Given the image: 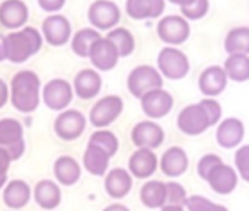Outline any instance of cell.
<instances>
[{
    "label": "cell",
    "mask_w": 249,
    "mask_h": 211,
    "mask_svg": "<svg viewBox=\"0 0 249 211\" xmlns=\"http://www.w3.org/2000/svg\"><path fill=\"white\" fill-rule=\"evenodd\" d=\"M86 127V118L83 117L82 112L76 109H67L61 112L55 123H54V130L57 136L63 140H76L77 137L82 136Z\"/></svg>",
    "instance_id": "cell-11"
},
{
    "label": "cell",
    "mask_w": 249,
    "mask_h": 211,
    "mask_svg": "<svg viewBox=\"0 0 249 211\" xmlns=\"http://www.w3.org/2000/svg\"><path fill=\"white\" fill-rule=\"evenodd\" d=\"M6 36L0 34V61L6 60V45H4Z\"/></svg>",
    "instance_id": "cell-44"
},
{
    "label": "cell",
    "mask_w": 249,
    "mask_h": 211,
    "mask_svg": "<svg viewBox=\"0 0 249 211\" xmlns=\"http://www.w3.org/2000/svg\"><path fill=\"white\" fill-rule=\"evenodd\" d=\"M142 101V109L143 112L153 120L158 118H163L165 115H168L174 106V98L168 90L160 89H155L147 92L146 95H143L140 98Z\"/></svg>",
    "instance_id": "cell-10"
},
{
    "label": "cell",
    "mask_w": 249,
    "mask_h": 211,
    "mask_svg": "<svg viewBox=\"0 0 249 211\" xmlns=\"http://www.w3.org/2000/svg\"><path fill=\"white\" fill-rule=\"evenodd\" d=\"M9 99V89H7V85L0 79V108L6 105Z\"/></svg>",
    "instance_id": "cell-43"
},
{
    "label": "cell",
    "mask_w": 249,
    "mask_h": 211,
    "mask_svg": "<svg viewBox=\"0 0 249 211\" xmlns=\"http://www.w3.org/2000/svg\"><path fill=\"white\" fill-rule=\"evenodd\" d=\"M225 48L229 54H249V28L232 29L226 36Z\"/></svg>",
    "instance_id": "cell-31"
},
{
    "label": "cell",
    "mask_w": 249,
    "mask_h": 211,
    "mask_svg": "<svg viewBox=\"0 0 249 211\" xmlns=\"http://www.w3.org/2000/svg\"><path fill=\"white\" fill-rule=\"evenodd\" d=\"M124 104L123 99L117 95H109L102 99H99L90 109L89 120L92 125L102 128L109 124H112L123 112Z\"/></svg>",
    "instance_id": "cell-6"
},
{
    "label": "cell",
    "mask_w": 249,
    "mask_h": 211,
    "mask_svg": "<svg viewBox=\"0 0 249 211\" xmlns=\"http://www.w3.org/2000/svg\"><path fill=\"white\" fill-rule=\"evenodd\" d=\"M4 45L6 60H10L12 63H23L39 51L42 38L35 28L26 26L18 32H10L6 36Z\"/></svg>",
    "instance_id": "cell-2"
},
{
    "label": "cell",
    "mask_w": 249,
    "mask_h": 211,
    "mask_svg": "<svg viewBox=\"0 0 249 211\" xmlns=\"http://www.w3.org/2000/svg\"><path fill=\"white\" fill-rule=\"evenodd\" d=\"M89 58L98 70L108 71L117 66L120 54H118V50L115 48V45L107 36L105 38L101 36L93 44V47L89 53Z\"/></svg>",
    "instance_id": "cell-15"
},
{
    "label": "cell",
    "mask_w": 249,
    "mask_h": 211,
    "mask_svg": "<svg viewBox=\"0 0 249 211\" xmlns=\"http://www.w3.org/2000/svg\"><path fill=\"white\" fill-rule=\"evenodd\" d=\"M90 144H95L98 147H101L102 150H105L111 158L118 152V139L115 137L114 133L108 131V130H99L95 131L90 139H89Z\"/></svg>",
    "instance_id": "cell-34"
},
{
    "label": "cell",
    "mask_w": 249,
    "mask_h": 211,
    "mask_svg": "<svg viewBox=\"0 0 249 211\" xmlns=\"http://www.w3.org/2000/svg\"><path fill=\"white\" fill-rule=\"evenodd\" d=\"M104 211H130L124 204H111L107 209H104Z\"/></svg>",
    "instance_id": "cell-45"
},
{
    "label": "cell",
    "mask_w": 249,
    "mask_h": 211,
    "mask_svg": "<svg viewBox=\"0 0 249 211\" xmlns=\"http://www.w3.org/2000/svg\"><path fill=\"white\" fill-rule=\"evenodd\" d=\"M210 188L219 195H229L238 187V172L223 162L216 165L206 179Z\"/></svg>",
    "instance_id": "cell-13"
},
{
    "label": "cell",
    "mask_w": 249,
    "mask_h": 211,
    "mask_svg": "<svg viewBox=\"0 0 249 211\" xmlns=\"http://www.w3.org/2000/svg\"><path fill=\"white\" fill-rule=\"evenodd\" d=\"M102 86V79L98 71L92 69H85L74 77V92L80 99L95 98Z\"/></svg>",
    "instance_id": "cell-23"
},
{
    "label": "cell",
    "mask_w": 249,
    "mask_h": 211,
    "mask_svg": "<svg viewBox=\"0 0 249 211\" xmlns=\"http://www.w3.org/2000/svg\"><path fill=\"white\" fill-rule=\"evenodd\" d=\"M42 34L45 41L51 45H64L71 34L69 20L61 15H53L42 23Z\"/></svg>",
    "instance_id": "cell-19"
},
{
    "label": "cell",
    "mask_w": 249,
    "mask_h": 211,
    "mask_svg": "<svg viewBox=\"0 0 249 211\" xmlns=\"http://www.w3.org/2000/svg\"><path fill=\"white\" fill-rule=\"evenodd\" d=\"M222 162H223L222 158L217 156V155H212V153L204 155V156L198 160V165H197V174H198V176H200L201 179L206 181L207 176H209V174L212 172V169H213L216 165L222 163Z\"/></svg>",
    "instance_id": "cell-39"
},
{
    "label": "cell",
    "mask_w": 249,
    "mask_h": 211,
    "mask_svg": "<svg viewBox=\"0 0 249 211\" xmlns=\"http://www.w3.org/2000/svg\"><path fill=\"white\" fill-rule=\"evenodd\" d=\"M169 1H172V3H175V4H179V6L182 7V6H188V4H191L194 0H169Z\"/></svg>",
    "instance_id": "cell-47"
},
{
    "label": "cell",
    "mask_w": 249,
    "mask_h": 211,
    "mask_svg": "<svg viewBox=\"0 0 249 211\" xmlns=\"http://www.w3.org/2000/svg\"><path fill=\"white\" fill-rule=\"evenodd\" d=\"M235 166L239 176L249 184V144L241 146L235 153Z\"/></svg>",
    "instance_id": "cell-37"
},
{
    "label": "cell",
    "mask_w": 249,
    "mask_h": 211,
    "mask_svg": "<svg viewBox=\"0 0 249 211\" xmlns=\"http://www.w3.org/2000/svg\"><path fill=\"white\" fill-rule=\"evenodd\" d=\"M127 13L133 19L158 18L165 9V0H127Z\"/></svg>",
    "instance_id": "cell-26"
},
{
    "label": "cell",
    "mask_w": 249,
    "mask_h": 211,
    "mask_svg": "<svg viewBox=\"0 0 249 211\" xmlns=\"http://www.w3.org/2000/svg\"><path fill=\"white\" fill-rule=\"evenodd\" d=\"M107 38L115 45L118 50L120 57H127L134 50V38L131 32L125 28H115L111 32H108Z\"/></svg>",
    "instance_id": "cell-33"
},
{
    "label": "cell",
    "mask_w": 249,
    "mask_h": 211,
    "mask_svg": "<svg viewBox=\"0 0 249 211\" xmlns=\"http://www.w3.org/2000/svg\"><path fill=\"white\" fill-rule=\"evenodd\" d=\"M158 67L165 77L171 80H178L188 74L190 61L182 51L174 47H166L159 53Z\"/></svg>",
    "instance_id": "cell-5"
},
{
    "label": "cell",
    "mask_w": 249,
    "mask_h": 211,
    "mask_svg": "<svg viewBox=\"0 0 249 211\" xmlns=\"http://www.w3.org/2000/svg\"><path fill=\"white\" fill-rule=\"evenodd\" d=\"M188 165L190 162L185 150L178 146L169 147L160 159V169L168 178H178L184 175L188 169Z\"/></svg>",
    "instance_id": "cell-21"
},
{
    "label": "cell",
    "mask_w": 249,
    "mask_h": 211,
    "mask_svg": "<svg viewBox=\"0 0 249 211\" xmlns=\"http://www.w3.org/2000/svg\"><path fill=\"white\" fill-rule=\"evenodd\" d=\"M39 79L31 70L16 73L10 83L12 105L20 112H32L39 104Z\"/></svg>",
    "instance_id": "cell-1"
},
{
    "label": "cell",
    "mask_w": 249,
    "mask_h": 211,
    "mask_svg": "<svg viewBox=\"0 0 249 211\" xmlns=\"http://www.w3.org/2000/svg\"><path fill=\"white\" fill-rule=\"evenodd\" d=\"M158 158L150 149H139L128 159V172L137 179L150 178L158 169Z\"/></svg>",
    "instance_id": "cell-16"
},
{
    "label": "cell",
    "mask_w": 249,
    "mask_h": 211,
    "mask_svg": "<svg viewBox=\"0 0 249 211\" xmlns=\"http://www.w3.org/2000/svg\"><path fill=\"white\" fill-rule=\"evenodd\" d=\"M54 175L63 185H74L80 179V166L70 156H61L54 163Z\"/></svg>",
    "instance_id": "cell-29"
},
{
    "label": "cell",
    "mask_w": 249,
    "mask_h": 211,
    "mask_svg": "<svg viewBox=\"0 0 249 211\" xmlns=\"http://www.w3.org/2000/svg\"><path fill=\"white\" fill-rule=\"evenodd\" d=\"M225 71L229 79L235 82L249 80V55L248 54H231L225 61Z\"/></svg>",
    "instance_id": "cell-30"
},
{
    "label": "cell",
    "mask_w": 249,
    "mask_h": 211,
    "mask_svg": "<svg viewBox=\"0 0 249 211\" xmlns=\"http://www.w3.org/2000/svg\"><path fill=\"white\" fill-rule=\"evenodd\" d=\"M101 38V34L95 29L85 28L79 31L73 41H71V48L79 57H89V53L93 47V44Z\"/></svg>",
    "instance_id": "cell-32"
},
{
    "label": "cell",
    "mask_w": 249,
    "mask_h": 211,
    "mask_svg": "<svg viewBox=\"0 0 249 211\" xmlns=\"http://www.w3.org/2000/svg\"><path fill=\"white\" fill-rule=\"evenodd\" d=\"M10 162H12V158L9 155V152L0 146V188L6 184V179H7V169L10 166Z\"/></svg>",
    "instance_id": "cell-41"
},
{
    "label": "cell",
    "mask_w": 249,
    "mask_h": 211,
    "mask_svg": "<svg viewBox=\"0 0 249 211\" xmlns=\"http://www.w3.org/2000/svg\"><path fill=\"white\" fill-rule=\"evenodd\" d=\"M165 140V131L153 121H142L131 130V141L139 149H158Z\"/></svg>",
    "instance_id": "cell-8"
},
{
    "label": "cell",
    "mask_w": 249,
    "mask_h": 211,
    "mask_svg": "<svg viewBox=\"0 0 249 211\" xmlns=\"http://www.w3.org/2000/svg\"><path fill=\"white\" fill-rule=\"evenodd\" d=\"M109 159L111 156L105 150L89 143L83 155V166L86 168L89 174L95 176H102L108 171Z\"/></svg>",
    "instance_id": "cell-25"
},
{
    "label": "cell",
    "mask_w": 249,
    "mask_h": 211,
    "mask_svg": "<svg viewBox=\"0 0 249 211\" xmlns=\"http://www.w3.org/2000/svg\"><path fill=\"white\" fill-rule=\"evenodd\" d=\"M127 86L134 98H142L150 90L160 89L163 86V79L160 73L152 66H139L131 70L127 79Z\"/></svg>",
    "instance_id": "cell-3"
},
{
    "label": "cell",
    "mask_w": 249,
    "mask_h": 211,
    "mask_svg": "<svg viewBox=\"0 0 249 211\" xmlns=\"http://www.w3.org/2000/svg\"><path fill=\"white\" fill-rule=\"evenodd\" d=\"M228 79L229 77H228L223 67L212 66V67H207L201 73V76L198 79V88H200L203 95L213 98V96L220 95L226 89Z\"/></svg>",
    "instance_id": "cell-18"
},
{
    "label": "cell",
    "mask_w": 249,
    "mask_h": 211,
    "mask_svg": "<svg viewBox=\"0 0 249 211\" xmlns=\"http://www.w3.org/2000/svg\"><path fill=\"white\" fill-rule=\"evenodd\" d=\"M203 106L206 108L209 117H210V121H212V125H216L220 118H222V106L217 101L212 99V98H207V99H203L201 101Z\"/></svg>",
    "instance_id": "cell-40"
},
{
    "label": "cell",
    "mask_w": 249,
    "mask_h": 211,
    "mask_svg": "<svg viewBox=\"0 0 249 211\" xmlns=\"http://www.w3.org/2000/svg\"><path fill=\"white\" fill-rule=\"evenodd\" d=\"M245 136L244 123L238 118H226L223 120L216 131V140L223 149H235L241 144Z\"/></svg>",
    "instance_id": "cell-17"
},
{
    "label": "cell",
    "mask_w": 249,
    "mask_h": 211,
    "mask_svg": "<svg viewBox=\"0 0 249 211\" xmlns=\"http://www.w3.org/2000/svg\"><path fill=\"white\" fill-rule=\"evenodd\" d=\"M120 9L111 0H96L89 7L88 18L93 26L98 29H109L115 26L120 20Z\"/></svg>",
    "instance_id": "cell-14"
},
{
    "label": "cell",
    "mask_w": 249,
    "mask_h": 211,
    "mask_svg": "<svg viewBox=\"0 0 249 211\" xmlns=\"http://www.w3.org/2000/svg\"><path fill=\"white\" fill-rule=\"evenodd\" d=\"M131 188L133 175L123 168H115L105 176V191L111 198L121 200L130 194Z\"/></svg>",
    "instance_id": "cell-20"
},
{
    "label": "cell",
    "mask_w": 249,
    "mask_h": 211,
    "mask_svg": "<svg viewBox=\"0 0 249 211\" xmlns=\"http://www.w3.org/2000/svg\"><path fill=\"white\" fill-rule=\"evenodd\" d=\"M140 201L147 209H162L166 206V184L162 181H147L140 190Z\"/></svg>",
    "instance_id": "cell-24"
},
{
    "label": "cell",
    "mask_w": 249,
    "mask_h": 211,
    "mask_svg": "<svg viewBox=\"0 0 249 211\" xmlns=\"http://www.w3.org/2000/svg\"><path fill=\"white\" fill-rule=\"evenodd\" d=\"M0 146L9 152L12 160H16L22 156L25 150V143L23 130L19 121L13 118L0 120Z\"/></svg>",
    "instance_id": "cell-7"
},
{
    "label": "cell",
    "mask_w": 249,
    "mask_h": 211,
    "mask_svg": "<svg viewBox=\"0 0 249 211\" xmlns=\"http://www.w3.org/2000/svg\"><path fill=\"white\" fill-rule=\"evenodd\" d=\"M158 34L160 39L171 45L182 44L190 36V25L182 16L171 15L158 23Z\"/></svg>",
    "instance_id": "cell-9"
},
{
    "label": "cell",
    "mask_w": 249,
    "mask_h": 211,
    "mask_svg": "<svg viewBox=\"0 0 249 211\" xmlns=\"http://www.w3.org/2000/svg\"><path fill=\"white\" fill-rule=\"evenodd\" d=\"M42 98L50 109L61 111L71 102L73 90L70 83L64 79H53L44 86Z\"/></svg>",
    "instance_id": "cell-12"
},
{
    "label": "cell",
    "mask_w": 249,
    "mask_h": 211,
    "mask_svg": "<svg viewBox=\"0 0 249 211\" xmlns=\"http://www.w3.org/2000/svg\"><path fill=\"white\" fill-rule=\"evenodd\" d=\"M160 211H185V210H184V207H181V206H165V207H162V210Z\"/></svg>",
    "instance_id": "cell-46"
},
{
    "label": "cell",
    "mask_w": 249,
    "mask_h": 211,
    "mask_svg": "<svg viewBox=\"0 0 249 211\" xmlns=\"http://www.w3.org/2000/svg\"><path fill=\"white\" fill-rule=\"evenodd\" d=\"M188 211H229L225 206L222 204H214L206 197L201 195H191L187 200L185 204Z\"/></svg>",
    "instance_id": "cell-36"
},
{
    "label": "cell",
    "mask_w": 249,
    "mask_h": 211,
    "mask_svg": "<svg viewBox=\"0 0 249 211\" xmlns=\"http://www.w3.org/2000/svg\"><path fill=\"white\" fill-rule=\"evenodd\" d=\"M34 198L39 207H42L45 210H53L60 204L61 193L55 182L45 179V181H39L36 184V187L34 190Z\"/></svg>",
    "instance_id": "cell-27"
},
{
    "label": "cell",
    "mask_w": 249,
    "mask_h": 211,
    "mask_svg": "<svg viewBox=\"0 0 249 211\" xmlns=\"http://www.w3.org/2000/svg\"><path fill=\"white\" fill-rule=\"evenodd\" d=\"M177 124L187 136H200L212 127L210 117L201 102L185 106L179 112Z\"/></svg>",
    "instance_id": "cell-4"
},
{
    "label": "cell",
    "mask_w": 249,
    "mask_h": 211,
    "mask_svg": "<svg viewBox=\"0 0 249 211\" xmlns=\"http://www.w3.org/2000/svg\"><path fill=\"white\" fill-rule=\"evenodd\" d=\"M181 10L187 19H191V20L201 19L209 10V0H194L191 4L182 6Z\"/></svg>",
    "instance_id": "cell-38"
},
{
    "label": "cell",
    "mask_w": 249,
    "mask_h": 211,
    "mask_svg": "<svg viewBox=\"0 0 249 211\" xmlns=\"http://www.w3.org/2000/svg\"><path fill=\"white\" fill-rule=\"evenodd\" d=\"M28 20V7L22 0H4L0 4V23L18 29Z\"/></svg>",
    "instance_id": "cell-22"
},
{
    "label": "cell",
    "mask_w": 249,
    "mask_h": 211,
    "mask_svg": "<svg viewBox=\"0 0 249 211\" xmlns=\"http://www.w3.org/2000/svg\"><path fill=\"white\" fill-rule=\"evenodd\" d=\"M38 3L45 12H55L63 7L66 0H38Z\"/></svg>",
    "instance_id": "cell-42"
},
{
    "label": "cell",
    "mask_w": 249,
    "mask_h": 211,
    "mask_svg": "<svg viewBox=\"0 0 249 211\" xmlns=\"http://www.w3.org/2000/svg\"><path fill=\"white\" fill-rule=\"evenodd\" d=\"M31 198V188L20 179L10 181L3 191V201L10 209H22Z\"/></svg>",
    "instance_id": "cell-28"
},
{
    "label": "cell",
    "mask_w": 249,
    "mask_h": 211,
    "mask_svg": "<svg viewBox=\"0 0 249 211\" xmlns=\"http://www.w3.org/2000/svg\"><path fill=\"white\" fill-rule=\"evenodd\" d=\"M188 195L185 188L175 181L166 182V206H181L184 207L187 204Z\"/></svg>",
    "instance_id": "cell-35"
}]
</instances>
